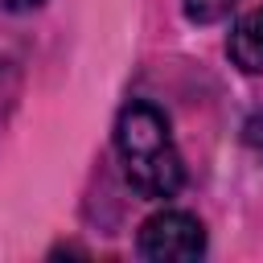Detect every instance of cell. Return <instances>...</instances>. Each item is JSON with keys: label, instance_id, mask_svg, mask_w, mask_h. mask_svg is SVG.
Returning <instances> with one entry per match:
<instances>
[{"label": "cell", "instance_id": "cell-1", "mask_svg": "<svg viewBox=\"0 0 263 263\" xmlns=\"http://www.w3.org/2000/svg\"><path fill=\"white\" fill-rule=\"evenodd\" d=\"M115 156L127 185L148 201H168L185 185V160L177 152L164 111L148 99H132L115 119Z\"/></svg>", "mask_w": 263, "mask_h": 263}, {"label": "cell", "instance_id": "cell-2", "mask_svg": "<svg viewBox=\"0 0 263 263\" xmlns=\"http://www.w3.org/2000/svg\"><path fill=\"white\" fill-rule=\"evenodd\" d=\"M136 251L152 263H185V259H201L205 255V226L185 214V210H160L152 214L140 234H136Z\"/></svg>", "mask_w": 263, "mask_h": 263}, {"label": "cell", "instance_id": "cell-3", "mask_svg": "<svg viewBox=\"0 0 263 263\" xmlns=\"http://www.w3.org/2000/svg\"><path fill=\"white\" fill-rule=\"evenodd\" d=\"M226 53H230V62H234L238 70L263 74V8H251V12L230 29Z\"/></svg>", "mask_w": 263, "mask_h": 263}, {"label": "cell", "instance_id": "cell-4", "mask_svg": "<svg viewBox=\"0 0 263 263\" xmlns=\"http://www.w3.org/2000/svg\"><path fill=\"white\" fill-rule=\"evenodd\" d=\"M181 8H185V21L193 25H218L238 8V0H181Z\"/></svg>", "mask_w": 263, "mask_h": 263}, {"label": "cell", "instance_id": "cell-5", "mask_svg": "<svg viewBox=\"0 0 263 263\" xmlns=\"http://www.w3.org/2000/svg\"><path fill=\"white\" fill-rule=\"evenodd\" d=\"M45 0H0V12H33L41 8Z\"/></svg>", "mask_w": 263, "mask_h": 263}]
</instances>
